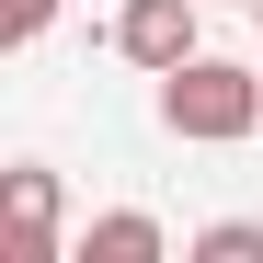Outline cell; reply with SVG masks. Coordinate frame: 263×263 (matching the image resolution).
I'll return each mask as SVG.
<instances>
[{
	"label": "cell",
	"instance_id": "1",
	"mask_svg": "<svg viewBox=\"0 0 263 263\" xmlns=\"http://www.w3.org/2000/svg\"><path fill=\"white\" fill-rule=\"evenodd\" d=\"M160 126L195 138V149H229L263 126V80L229 69V58H183V69H160Z\"/></svg>",
	"mask_w": 263,
	"mask_h": 263
},
{
	"label": "cell",
	"instance_id": "2",
	"mask_svg": "<svg viewBox=\"0 0 263 263\" xmlns=\"http://www.w3.org/2000/svg\"><path fill=\"white\" fill-rule=\"evenodd\" d=\"M0 252H12V263H58V172L46 160H12V172H0Z\"/></svg>",
	"mask_w": 263,
	"mask_h": 263
},
{
	"label": "cell",
	"instance_id": "3",
	"mask_svg": "<svg viewBox=\"0 0 263 263\" xmlns=\"http://www.w3.org/2000/svg\"><path fill=\"white\" fill-rule=\"evenodd\" d=\"M195 12H206V0H126V12H115V58L183 69V58H195Z\"/></svg>",
	"mask_w": 263,
	"mask_h": 263
},
{
	"label": "cell",
	"instance_id": "4",
	"mask_svg": "<svg viewBox=\"0 0 263 263\" xmlns=\"http://www.w3.org/2000/svg\"><path fill=\"white\" fill-rule=\"evenodd\" d=\"M80 263H160V217H138V206L92 217V229H80Z\"/></svg>",
	"mask_w": 263,
	"mask_h": 263
},
{
	"label": "cell",
	"instance_id": "5",
	"mask_svg": "<svg viewBox=\"0 0 263 263\" xmlns=\"http://www.w3.org/2000/svg\"><path fill=\"white\" fill-rule=\"evenodd\" d=\"M195 263H263V229L252 217H217V229H195Z\"/></svg>",
	"mask_w": 263,
	"mask_h": 263
},
{
	"label": "cell",
	"instance_id": "6",
	"mask_svg": "<svg viewBox=\"0 0 263 263\" xmlns=\"http://www.w3.org/2000/svg\"><path fill=\"white\" fill-rule=\"evenodd\" d=\"M46 23H58V0H0V46H34Z\"/></svg>",
	"mask_w": 263,
	"mask_h": 263
},
{
	"label": "cell",
	"instance_id": "7",
	"mask_svg": "<svg viewBox=\"0 0 263 263\" xmlns=\"http://www.w3.org/2000/svg\"><path fill=\"white\" fill-rule=\"evenodd\" d=\"M252 12H263V0H252Z\"/></svg>",
	"mask_w": 263,
	"mask_h": 263
}]
</instances>
